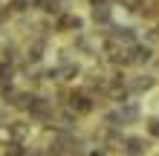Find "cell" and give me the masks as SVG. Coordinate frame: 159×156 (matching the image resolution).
I'll list each match as a JSON object with an SVG mask.
<instances>
[{"label": "cell", "mask_w": 159, "mask_h": 156, "mask_svg": "<svg viewBox=\"0 0 159 156\" xmlns=\"http://www.w3.org/2000/svg\"><path fill=\"white\" fill-rule=\"evenodd\" d=\"M64 107H70L78 118H90V116L98 110V101H96V98H93L84 87H72V90H70V98H67V104H64Z\"/></svg>", "instance_id": "obj_4"}, {"label": "cell", "mask_w": 159, "mask_h": 156, "mask_svg": "<svg viewBox=\"0 0 159 156\" xmlns=\"http://www.w3.org/2000/svg\"><path fill=\"white\" fill-rule=\"evenodd\" d=\"M145 136L151 142H159V113H148L145 116Z\"/></svg>", "instance_id": "obj_7"}, {"label": "cell", "mask_w": 159, "mask_h": 156, "mask_svg": "<svg viewBox=\"0 0 159 156\" xmlns=\"http://www.w3.org/2000/svg\"><path fill=\"white\" fill-rule=\"evenodd\" d=\"M87 29V17L78 15L75 9H67V12H61L58 17L52 20V35H67V38H75Z\"/></svg>", "instance_id": "obj_1"}, {"label": "cell", "mask_w": 159, "mask_h": 156, "mask_svg": "<svg viewBox=\"0 0 159 156\" xmlns=\"http://www.w3.org/2000/svg\"><path fill=\"white\" fill-rule=\"evenodd\" d=\"M156 87H159V75L153 69H133V75H127V90L133 98L151 96Z\"/></svg>", "instance_id": "obj_2"}, {"label": "cell", "mask_w": 159, "mask_h": 156, "mask_svg": "<svg viewBox=\"0 0 159 156\" xmlns=\"http://www.w3.org/2000/svg\"><path fill=\"white\" fill-rule=\"evenodd\" d=\"M153 150V142L148 139L142 133H125V139H121V156H151Z\"/></svg>", "instance_id": "obj_5"}, {"label": "cell", "mask_w": 159, "mask_h": 156, "mask_svg": "<svg viewBox=\"0 0 159 156\" xmlns=\"http://www.w3.org/2000/svg\"><path fill=\"white\" fill-rule=\"evenodd\" d=\"M116 113H119V118H121V124H125V127L145 122V107H142V101H136V98H130V101L119 104Z\"/></svg>", "instance_id": "obj_6"}, {"label": "cell", "mask_w": 159, "mask_h": 156, "mask_svg": "<svg viewBox=\"0 0 159 156\" xmlns=\"http://www.w3.org/2000/svg\"><path fill=\"white\" fill-rule=\"evenodd\" d=\"M87 23L93 29L104 32L116 23V12H113V3H104V0H90V9H87Z\"/></svg>", "instance_id": "obj_3"}]
</instances>
